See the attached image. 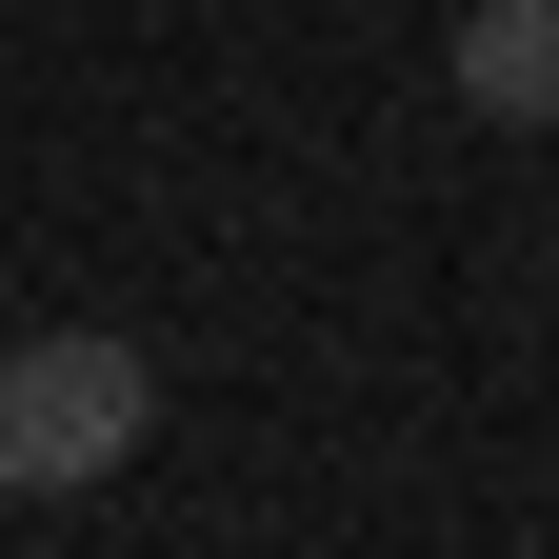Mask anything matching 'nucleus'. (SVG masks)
<instances>
[{"mask_svg":"<svg viewBox=\"0 0 559 559\" xmlns=\"http://www.w3.org/2000/svg\"><path fill=\"white\" fill-rule=\"evenodd\" d=\"M160 440V360H140L120 320H40L0 340V500H81Z\"/></svg>","mask_w":559,"mask_h":559,"instance_id":"obj_1","label":"nucleus"},{"mask_svg":"<svg viewBox=\"0 0 559 559\" xmlns=\"http://www.w3.org/2000/svg\"><path fill=\"white\" fill-rule=\"evenodd\" d=\"M479 120H559V0H479V21L440 40Z\"/></svg>","mask_w":559,"mask_h":559,"instance_id":"obj_2","label":"nucleus"}]
</instances>
